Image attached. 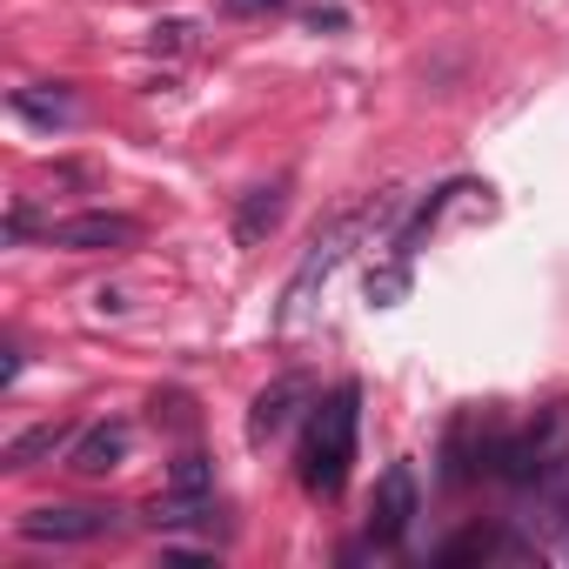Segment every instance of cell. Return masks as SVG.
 <instances>
[{
	"label": "cell",
	"instance_id": "obj_1",
	"mask_svg": "<svg viewBox=\"0 0 569 569\" xmlns=\"http://www.w3.org/2000/svg\"><path fill=\"white\" fill-rule=\"evenodd\" d=\"M356 429H362V389L342 382L309 409V436H302V489L309 496H342L349 469H356Z\"/></svg>",
	"mask_w": 569,
	"mask_h": 569
},
{
	"label": "cell",
	"instance_id": "obj_2",
	"mask_svg": "<svg viewBox=\"0 0 569 569\" xmlns=\"http://www.w3.org/2000/svg\"><path fill=\"white\" fill-rule=\"evenodd\" d=\"M569 462V409L556 402V409H542L522 436H502L496 449H489V469L509 482V489H536L542 476H556Z\"/></svg>",
	"mask_w": 569,
	"mask_h": 569
},
{
	"label": "cell",
	"instance_id": "obj_3",
	"mask_svg": "<svg viewBox=\"0 0 569 569\" xmlns=\"http://www.w3.org/2000/svg\"><path fill=\"white\" fill-rule=\"evenodd\" d=\"M389 214V201H362V208H349V214H336L322 234H316V248L302 254V268H296V281H289V302H281V329H296L302 316H309V296H316V281H329L336 268H342V254H349V241L369 228V221H382Z\"/></svg>",
	"mask_w": 569,
	"mask_h": 569
},
{
	"label": "cell",
	"instance_id": "obj_4",
	"mask_svg": "<svg viewBox=\"0 0 569 569\" xmlns=\"http://www.w3.org/2000/svg\"><path fill=\"white\" fill-rule=\"evenodd\" d=\"M416 522V469L409 462H389L382 482H376V509H369V542L376 549H396Z\"/></svg>",
	"mask_w": 569,
	"mask_h": 569
},
{
	"label": "cell",
	"instance_id": "obj_5",
	"mask_svg": "<svg viewBox=\"0 0 569 569\" xmlns=\"http://www.w3.org/2000/svg\"><path fill=\"white\" fill-rule=\"evenodd\" d=\"M141 228L134 214H108V208H88V214H68V221H48V248H68V254H94V248H128Z\"/></svg>",
	"mask_w": 569,
	"mask_h": 569
},
{
	"label": "cell",
	"instance_id": "obj_6",
	"mask_svg": "<svg viewBox=\"0 0 569 569\" xmlns=\"http://www.w3.org/2000/svg\"><path fill=\"white\" fill-rule=\"evenodd\" d=\"M114 529V509H88V502H54V509H28L21 536L28 542H94Z\"/></svg>",
	"mask_w": 569,
	"mask_h": 569
},
{
	"label": "cell",
	"instance_id": "obj_7",
	"mask_svg": "<svg viewBox=\"0 0 569 569\" xmlns=\"http://www.w3.org/2000/svg\"><path fill=\"white\" fill-rule=\"evenodd\" d=\"M128 442H134V429H128V422H94V429H81V436H74L68 469H74V476H114V469L128 462Z\"/></svg>",
	"mask_w": 569,
	"mask_h": 569
},
{
	"label": "cell",
	"instance_id": "obj_8",
	"mask_svg": "<svg viewBox=\"0 0 569 569\" xmlns=\"http://www.w3.org/2000/svg\"><path fill=\"white\" fill-rule=\"evenodd\" d=\"M61 449H74V422H34L28 436H14L8 449H0V462H8V476H28V469L54 462Z\"/></svg>",
	"mask_w": 569,
	"mask_h": 569
},
{
	"label": "cell",
	"instance_id": "obj_9",
	"mask_svg": "<svg viewBox=\"0 0 569 569\" xmlns=\"http://www.w3.org/2000/svg\"><path fill=\"white\" fill-rule=\"evenodd\" d=\"M296 402H309V382H302V376L274 382V389H261V396H254V409H248V442H268V436H281V429L296 422Z\"/></svg>",
	"mask_w": 569,
	"mask_h": 569
},
{
	"label": "cell",
	"instance_id": "obj_10",
	"mask_svg": "<svg viewBox=\"0 0 569 569\" xmlns=\"http://www.w3.org/2000/svg\"><path fill=\"white\" fill-rule=\"evenodd\" d=\"M281 208H289V181H268V188H254L248 201H241V214H234V241H261V234H274V221H281Z\"/></svg>",
	"mask_w": 569,
	"mask_h": 569
},
{
	"label": "cell",
	"instance_id": "obj_11",
	"mask_svg": "<svg viewBox=\"0 0 569 569\" xmlns=\"http://www.w3.org/2000/svg\"><path fill=\"white\" fill-rule=\"evenodd\" d=\"M8 108H14L21 121H41V128H68V121L81 114L68 88H54V94H34V88H14V94H8Z\"/></svg>",
	"mask_w": 569,
	"mask_h": 569
},
{
	"label": "cell",
	"instance_id": "obj_12",
	"mask_svg": "<svg viewBox=\"0 0 569 569\" xmlns=\"http://www.w3.org/2000/svg\"><path fill=\"white\" fill-rule=\"evenodd\" d=\"M502 549H516L509 536H496V529H462L456 542H442L436 549V562H489V556H502Z\"/></svg>",
	"mask_w": 569,
	"mask_h": 569
},
{
	"label": "cell",
	"instance_id": "obj_13",
	"mask_svg": "<svg viewBox=\"0 0 569 569\" xmlns=\"http://www.w3.org/2000/svg\"><path fill=\"white\" fill-rule=\"evenodd\" d=\"M168 496H181V502H208V496H214V469H208L201 456H174V469H168Z\"/></svg>",
	"mask_w": 569,
	"mask_h": 569
},
{
	"label": "cell",
	"instance_id": "obj_14",
	"mask_svg": "<svg viewBox=\"0 0 569 569\" xmlns=\"http://www.w3.org/2000/svg\"><path fill=\"white\" fill-rule=\"evenodd\" d=\"M402 296H409V261H389L382 274H369V302L376 309H396Z\"/></svg>",
	"mask_w": 569,
	"mask_h": 569
},
{
	"label": "cell",
	"instance_id": "obj_15",
	"mask_svg": "<svg viewBox=\"0 0 569 569\" xmlns=\"http://www.w3.org/2000/svg\"><path fill=\"white\" fill-rule=\"evenodd\" d=\"M228 14H274V8H289V0H221Z\"/></svg>",
	"mask_w": 569,
	"mask_h": 569
},
{
	"label": "cell",
	"instance_id": "obj_16",
	"mask_svg": "<svg viewBox=\"0 0 569 569\" xmlns=\"http://www.w3.org/2000/svg\"><path fill=\"white\" fill-rule=\"evenodd\" d=\"M28 228H34V208H28V201H21V208H14V214H8V234H14V241H28Z\"/></svg>",
	"mask_w": 569,
	"mask_h": 569
},
{
	"label": "cell",
	"instance_id": "obj_17",
	"mask_svg": "<svg viewBox=\"0 0 569 569\" xmlns=\"http://www.w3.org/2000/svg\"><path fill=\"white\" fill-rule=\"evenodd\" d=\"M342 21H349L342 8H316V14H309V28H316V34H322V28H342Z\"/></svg>",
	"mask_w": 569,
	"mask_h": 569
}]
</instances>
